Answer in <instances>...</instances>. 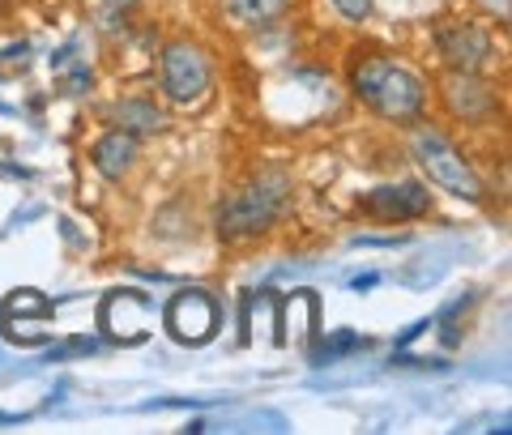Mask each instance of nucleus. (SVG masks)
<instances>
[{
	"instance_id": "f03ea898",
	"label": "nucleus",
	"mask_w": 512,
	"mask_h": 435,
	"mask_svg": "<svg viewBox=\"0 0 512 435\" xmlns=\"http://www.w3.org/2000/svg\"><path fill=\"white\" fill-rule=\"evenodd\" d=\"M286 197H291V180H286L282 171L256 175L239 197H231L227 205L218 209V235L222 239H248L256 231H265L269 222L282 214Z\"/></svg>"
},
{
	"instance_id": "2eb2a0df",
	"label": "nucleus",
	"mask_w": 512,
	"mask_h": 435,
	"mask_svg": "<svg viewBox=\"0 0 512 435\" xmlns=\"http://www.w3.org/2000/svg\"><path fill=\"white\" fill-rule=\"evenodd\" d=\"M111 5H116V9H128V5H137V0H111Z\"/></svg>"
},
{
	"instance_id": "0eeeda50",
	"label": "nucleus",
	"mask_w": 512,
	"mask_h": 435,
	"mask_svg": "<svg viewBox=\"0 0 512 435\" xmlns=\"http://www.w3.org/2000/svg\"><path fill=\"white\" fill-rule=\"evenodd\" d=\"M363 205H367V214L380 218V222H410V218L427 214L431 197H427L423 184L406 180V184H384V188H376V192H367Z\"/></svg>"
},
{
	"instance_id": "1a4fd4ad",
	"label": "nucleus",
	"mask_w": 512,
	"mask_h": 435,
	"mask_svg": "<svg viewBox=\"0 0 512 435\" xmlns=\"http://www.w3.org/2000/svg\"><path fill=\"white\" fill-rule=\"evenodd\" d=\"M146 320H150V308L141 295H128V290H120V295H107V308H103V329L111 337H120V342H141L146 337Z\"/></svg>"
},
{
	"instance_id": "423d86ee",
	"label": "nucleus",
	"mask_w": 512,
	"mask_h": 435,
	"mask_svg": "<svg viewBox=\"0 0 512 435\" xmlns=\"http://www.w3.org/2000/svg\"><path fill=\"white\" fill-rule=\"evenodd\" d=\"M436 47L448 60V69H470L478 73L491 60V35L474 22H444L436 30Z\"/></svg>"
},
{
	"instance_id": "f257e3e1",
	"label": "nucleus",
	"mask_w": 512,
	"mask_h": 435,
	"mask_svg": "<svg viewBox=\"0 0 512 435\" xmlns=\"http://www.w3.org/2000/svg\"><path fill=\"white\" fill-rule=\"evenodd\" d=\"M350 86H355L359 99L384 120H414V116H423V107H427V90L419 77L380 52L355 60Z\"/></svg>"
},
{
	"instance_id": "20e7f679",
	"label": "nucleus",
	"mask_w": 512,
	"mask_h": 435,
	"mask_svg": "<svg viewBox=\"0 0 512 435\" xmlns=\"http://www.w3.org/2000/svg\"><path fill=\"white\" fill-rule=\"evenodd\" d=\"M158 82H163V94L171 103H180V107L201 103L205 90H210V56L197 43L175 39L158 56Z\"/></svg>"
},
{
	"instance_id": "7ed1b4c3",
	"label": "nucleus",
	"mask_w": 512,
	"mask_h": 435,
	"mask_svg": "<svg viewBox=\"0 0 512 435\" xmlns=\"http://www.w3.org/2000/svg\"><path fill=\"white\" fill-rule=\"evenodd\" d=\"M414 158H419V167L427 171V180H436L440 188L453 192V197L483 201V184H478L474 167L457 154V145L448 141L440 128H419V133H414Z\"/></svg>"
},
{
	"instance_id": "4468645a",
	"label": "nucleus",
	"mask_w": 512,
	"mask_h": 435,
	"mask_svg": "<svg viewBox=\"0 0 512 435\" xmlns=\"http://www.w3.org/2000/svg\"><path fill=\"white\" fill-rule=\"evenodd\" d=\"M333 5H338V13L350 22H363L367 13H372V0H333Z\"/></svg>"
},
{
	"instance_id": "ddd939ff",
	"label": "nucleus",
	"mask_w": 512,
	"mask_h": 435,
	"mask_svg": "<svg viewBox=\"0 0 512 435\" xmlns=\"http://www.w3.org/2000/svg\"><path fill=\"white\" fill-rule=\"evenodd\" d=\"M286 5H291V0H231V13L248 26H269L282 18Z\"/></svg>"
},
{
	"instance_id": "9d476101",
	"label": "nucleus",
	"mask_w": 512,
	"mask_h": 435,
	"mask_svg": "<svg viewBox=\"0 0 512 435\" xmlns=\"http://www.w3.org/2000/svg\"><path fill=\"white\" fill-rule=\"evenodd\" d=\"M9 333L18 342H43V325L52 320V303H47L39 290H13L9 295Z\"/></svg>"
},
{
	"instance_id": "6e6552de",
	"label": "nucleus",
	"mask_w": 512,
	"mask_h": 435,
	"mask_svg": "<svg viewBox=\"0 0 512 435\" xmlns=\"http://www.w3.org/2000/svg\"><path fill=\"white\" fill-rule=\"evenodd\" d=\"M444 103L461 120H483L495 107V90L470 69H448L444 73Z\"/></svg>"
},
{
	"instance_id": "f8f14e48",
	"label": "nucleus",
	"mask_w": 512,
	"mask_h": 435,
	"mask_svg": "<svg viewBox=\"0 0 512 435\" xmlns=\"http://www.w3.org/2000/svg\"><path fill=\"white\" fill-rule=\"evenodd\" d=\"M116 120H120L124 133H133L141 141V137H154L158 128H163V111H158L150 99H124Z\"/></svg>"
},
{
	"instance_id": "39448f33",
	"label": "nucleus",
	"mask_w": 512,
	"mask_h": 435,
	"mask_svg": "<svg viewBox=\"0 0 512 435\" xmlns=\"http://www.w3.org/2000/svg\"><path fill=\"white\" fill-rule=\"evenodd\" d=\"M218 303L210 290H180L167 303V333L184 346H205L218 333Z\"/></svg>"
},
{
	"instance_id": "9b49d317",
	"label": "nucleus",
	"mask_w": 512,
	"mask_h": 435,
	"mask_svg": "<svg viewBox=\"0 0 512 435\" xmlns=\"http://www.w3.org/2000/svg\"><path fill=\"white\" fill-rule=\"evenodd\" d=\"M137 150H141V141L133 133H124V128H111V133H103L99 141H94L90 158H94V167H99L107 180H120L124 171H133Z\"/></svg>"
}]
</instances>
